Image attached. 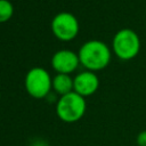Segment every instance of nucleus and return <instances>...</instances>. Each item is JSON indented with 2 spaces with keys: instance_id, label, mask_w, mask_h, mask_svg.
<instances>
[{
  "instance_id": "1",
  "label": "nucleus",
  "mask_w": 146,
  "mask_h": 146,
  "mask_svg": "<svg viewBox=\"0 0 146 146\" xmlns=\"http://www.w3.org/2000/svg\"><path fill=\"white\" fill-rule=\"evenodd\" d=\"M80 65L84 70L98 72L108 66L112 58V49L100 40L86 41L78 51Z\"/></svg>"
},
{
  "instance_id": "8",
  "label": "nucleus",
  "mask_w": 146,
  "mask_h": 146,
  "mask_svg": "<svg viewBox=\"0 0 146 146\" xmlns=\"http://www.w3.org/2000/svg\"><path fill=\"white\" fill-rule=\"evenodd\" d=\"M52 90L59 97L73 91V78L71 74L56 73L52 76Z\"/></svg>"
},
{
  "instance_id": "9",
  "label": "nucleus",
  "mask_w": 146,
  "mask_h": 146,
  "mask_svg": "<svg viewBox=\"0 0 146 146\" xmlns=\"http://www.w3.org/2000/svg\"><path fill=\"white\" fill-rule=\"evenodd\" d=\"M14 15V6L9 0H0V23L8 22Z\"/></svg>"
},
{
  "instance_id": "2",
  "label": "nucleus",
  "mask_w": 146,
  "mask_h": 146,
  "mask_svg": "<svg viewBox=\"0 0 146 146\" xmlns=\"http://www.w3.org/2000/svg\"><path fill=\"white\" fill-rule=\"evenodd\" d=\"M55 110L59 120L65 123H74L81 120L86 114L87 102L84 97L72 91L57 99Z\"/></svg>"
},
{
  "instance_id": "7",
  "label": "nucleus",
  "mask_w": 146,
  "mask_h": 146,
  "mask_svg": "<svg viewBox=\"0 0 146 146\" xmlns=\"http://www.w3.org/2000/svg\"><path fill=\"white\" fill-rule=\"evenodd\" d=\"M99 88V79L96 72L83 70L73 78V91L87 98L92 96Z\"/></svg>"
},
{
  "instance_id": "4",
  "label": "nucleus",
  "mask_w": 146,
  "mask_h": 146,
  "mask_svg": "<svg viewBox=\"0 0 146 146\" xmlns=\"http://www.w3.org/2000/svg\"><path fill=\"white\" fill-rule=\"evenodd\" d=\"M24 87L26 92L32 98L43 99L48 97L52 90V76L46 68L41 66L32 67L25 75Z\"/></svg>"
},
{
  "instance_id": "6",
  "label": "nucleus",
  "mask_w": 146,
  "mask_h": 146,
  "mask_svg": "<svg viewBox=\"0 0 146 146\" xmlns=\"http://www.w3.org/2000/svg\"><path fill=\"white\" fill-rule=\"evenodd\" d=\"M50 65L56 73L72 74L80 65L78 52L70 49H59L52 55Z\"/></svg>"
},
{
  "instance_id": "3",
  "label": "nucleus",
  "mask_w": 146,
  "mask_h": 146,
  "mask_svg": "<svg viewBox=\"0 0 146 146\" xmlns=\"http://www.w3.org/2000/svg\"><path fill=\"white\" fill-rule=\"evenodd\" d=\"M140 47L139 35L132 29H121L112 39V52L124 62L133 59L139 54Z\"/></svg>"
},
{
  "instance_id": "10",
  "label": "nucleus",
  "mask_w": 146,
  "mask_h": 146,
  "mask_svg": "<svg viewBox=\"0 0 146 146\" xmlns=\"http://www.w3.org/2000/svg\"><path fill=\"white\" fill-rule=\"evenodd\" d=\"M136 141L138 146H146V130H141L140 132H138Z\"/></svg>"
},
{
  "instance_id": "5",
  "label": "nucleus",
  "mask_w": 146,
  "mask_h": 146,
  "mask_svg": "<svg viewBox=\"0 0 146 146\" xmlns=\"http://www.w3.org/2000/svg\"><path fill=\"white\" fill-rule=\"evenodd\" d=\"M51 33L59 41L68 42L74 40L80 31L78 18L68 11H60L54 16L50 23Z\"/></svg>"
},
{
  "instance_id": "11",
  "label": "nucleus",
  "mask_w": 146,
  "mask_h": 146,
  "mask_svg": "<svg viewBox=\"0 0 146 146\" xmlns=\"http://www.w3.org/2000/svg\"><path fill=\"white\" fill-rule=\"evenodd\" d=\"M0 100H1V92H0Z\"/></svg>"
}]
</instances>
